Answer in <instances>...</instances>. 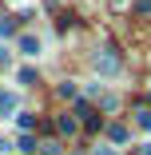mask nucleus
Returning a JSON list of instances; mask_svg holds the SVG:
<instances>
[{"label":"nucleus","mask_w":151,"mask_h":155,"mask_svg":"<svg viewBox=\"0 0 151 155\" xmlns=\"http://www.w3.org/2000/svg\"><path fill=\"white\" fill-rule=\"evenodd\" d=\"M96 64H100V72H103V76H111V72L119 68V56H115V48H103V52L96 56Z\"/></svg>","instance_id":"1"},{"label":"nucleus","mask_w":151,"mask_h":155,"mask_svg":"<svg viewBox=\"0 0 151 155\" xmlns=\"http://www.w3.org/2000/svg\"><path fill=\"white\" fill-rule=\"evenodd\" d=\"M20 151H24V155H32V151H36V139H28V135H24V139H20Z\"/></svg>","instance_id":"7"},{"label":"nucleus","mask_w":151,"mask_h":155,"mask_svg":"<svg viewBox=\"0 0 151 155\" xmlns=\"http://www.w3.org/2000/svg\"><path fill=\"white\" fill-rule=\"evenodd\" d=\"M20 52H24V56H36V52H40V40H36V36H20Z\"/></svg>","instance_id":"3"},{"label":"nucleus","mask_w":151,"mask_h":155,"mask_svg":"<svg viewBox=\"0 0 151 155\" xmlns=\"http://www.w3.org/2000/svg\"><path fill=\"white\" fill-rule=\"evenodd\" d=\"M135 12L139 16H151V0H135Z\"/></svg>","instance_id":"8"},{"label":"nucleus","mask_w":151,"mask_h":155,"mask_svg":"<svg viewBox=\"0 0 151 155\" xmlns=\"http://www.w3.org/2000/svg\"><path fill=\"white\" fill-rule=\"evenodd\" d=\"M8 111H16V96L12 91H0V115H8Z\"/></svg>","instance_id":"4"},{"label":"nucleus","mask_w":151,"mask_h":155,"mask_svg":"<svg viewBox=\"0 0 151 155\" xmlns=\"http://www.w3.org/2000/svg\"><path fill=\"white\" fill-rule=\"evenodd\" d=\"M4 64H8V48L0 44V68H4Z\"/></svg>","instance_id":"10"},{"label":"nucleus","mask_w":151,"mask_h":155,"mask_svg":"<svg viewBox=\"0 0 151 155\" xmlns=\"http://www.w3.org/2000/svg\"><path fill=\"white\" fill-rule=\"evenodd\" d=\"M96 155H115V151H111V147H100V151H96Z\"/></svg>","instance_id":"11"},{"label":"nucleus","mask_w":151,"mask_h":155,"mask_svg":"<svg viewBox=\"0 0 151 155\" xmlns=\"http://www.w3.org/2000/svg\"><path fill=\"white\" fill-rule=\"evenodd\" d=\"M56 127L64 131V135H72V131H76V119H72V115H60V123H56Z\"/></svg>","instance_id":"6"},{"label":"nucleus","mask_w":151,"mask_h":155,"mask_svg":"<svg viewBox=\"0 0 151 155\" xmlns=\"http://www.w3.org/2000/svg\"><path fill=\"white\" fill-rule=\"evenodd\" d=\"M80 115H84V127L87 131H100V111L92 104H80Z\"/></svg>","instance_id":"2"},{"label":"nucleus","mask_w":151,"mask_h":155,"mask_svg":"<svg viewBox=\"0 0 151 155\" xmlns=\"http://www.w3.org/2000/svg\"><path fill=\"white\" fill-rule=\"evenodd\" d=\"M139 155H151V147H139Z\"/></svg>","instance_id":"12"},{"label":"nucleus","mask_w":151,"mask_h":155,"mask_svg":"<svg viewBox=\"0 0 151 155\" xmlns=\"http://www.w3.org/2000/svg\"><path fill=\"white\" fill-rule=\"evenodd\" d=\"M139 127H143V131H151V111H147V107L139 111Z\"/></svg>","instance_id":"9"},{"label":"nucleus","mask_w":151,"mask_h":155,"mask_svg":"<svg viewBox=\"0 0 151 155\" xmlns=\"http://www.w3.org/2000/svg\"><path fill=\"white\" fill-rule=\"evenodd\" d=\"M107 135H111V143H127V127H119V123H111Z\"/></svg>","instance_id":"5"}]
</instances>
